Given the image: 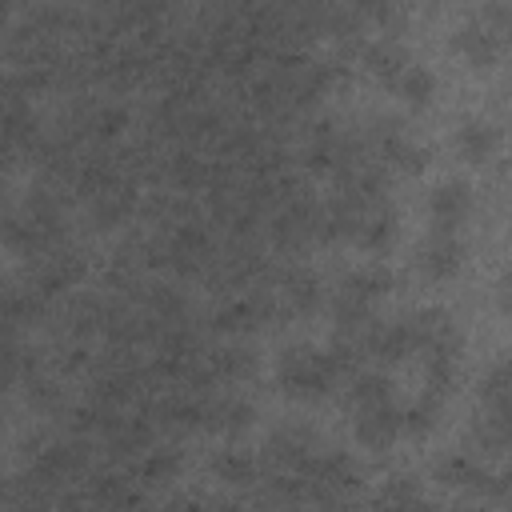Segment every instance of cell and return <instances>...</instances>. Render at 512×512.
Instances as JSON below:
<instances>
[{
	"label": "cell",
	"instance_id": "16",
	"mask_svg": "<svg viewBox=\"0 0 512 512\" xmlns=\"http://www.w3.org/2000/svg\"><path fill=\"white\" fill-rule=\"evenodd\" d=\"M360 64H364L376 80H384V84L392 88V80L412 64V56H408L392 36H384V40H368V44L360 48Z\"/></svg>",
	"mask_w": 512,
	"mask_h": 512
},
{
	"label": "cell",
	"instance_id": "8",
	"mask_svg": "<svg viewBox=\"0 0 512 512\" xmlns=\"http://www.w3.org/2000/svg\"><path fill=\"white\" fill-rule=\"evenodd\" d=\"M492 472L496 468H488V460H480L472 452H448V456L436 460V480L444 488H460V492H472V496H484V500L492 492Z\"/></svg>",
	"mask_w": 512,
	"mask_h": 512
},
{
	"label": "cell",
	"instance_id": "22",
	"mask_svg": "<svg viewBox=\"0 0 512 512\" xmlns=\"http://www.w3.org/2000/svg\"><path fill=\"white\" fill-rule=\"evenodd\" d=\"M512 392V348L484 372V384H480V404H492V400H500V396H508Z\"/></svg>",
	"mask_w": 512,
	"mask_h": 512
},
{
	"label": "cell",
	"instance_id": "14",
	"mask_svg": "<svg viewBox=\"0 0 512 512\" xmlns=\"http://www.w3.org/2000/svg\"><path fill=\"white\" fill-rule=\"evenodd\" d=\"M204 368L212 380H224V384H240L256 372V352L248 344H220L204 356Z\"/></svg>",
	"mask_w": 512,
	"mask_h": 512
},
{
	"label": "cell",
	"instance_id": "21",
	"mask_svg": "<svg viewBox=\"0 0 512 512\" xmlns=\"http://www.w3.org/2000/svg\"><path fill=\"white\" fill-rule=\"evenodd\" d=\"M440 412H444V400L420 388V392H416V400H412V404H404V432H408V436H428V432L436 428Z\"/></svg>",
	"mask_w": 512,
	"mask_h": 512
},
{
	"label": "cell",
	"instance_id": "1",
	"mask_svg": "<svg viewBox=\"0 0 512 512\" xmlns=\"http://www.w3.org/2000/svg\"><path fill=\"white\" fill-rule=\"evenodd\" d=\"M396 276L384 264L352 268L328 296V312L336 320V332H364L376 320V304L392 292Z\"/></svg>",
	"mask_w": 512,
	"mask_h": 512
},
{
	"label": "cell",
	"instance_id": "19",
	"mask_svg": "<svg viewBox=\"0 0 512 512\" xmlns=\"http://www.w3.org/2000/svg\"><path fill=\"white\" fill-rule=\"evenodd\" d=\"M52 504H60V496L48 484H40L28 468L20 476H12V484H8V512H52Z\"/></svg>",
	"mask_w": 512,
	"mask_h": 512
},
{
	"label": "cell",
	"instance_id": "5",
	"mask_svg": "<svg viewBox=\"0 0 512 512\" xmlns=\"http://www.w3.org/2000/svg\"><path fill=\"white\" fill-rule=\"evenodd\" d=\"M352 436L368 452H384L404 436V408L396 400H380L352 412Z\"/></svg>",
	"mask_w": 512,
	"mask_h": 512
},
{
	"label": "cell",
	"instance_id": "17",
	"mask_svg": "<svg viewBox=\"0 0 512 512\" xmlns=\"http://www.w3.org/2000/svg\"><path fill=\"white\" fill-rule=\"evenodd\" d=\"M368 512H432V504L424 500L420 484L412 476H392L376 496Z\"/></svg>",
	"mask_w": 512,
	"mask_h": 512
},
{
	"label": "cell",
	"instance_id": "11",
	"mask_svg": "<svg viewBox=\"0 0 512 512\" xmlns=\"http://www.w3.org/2000/svg\"><path fill=\"white\" fill-rule=\"evenodd\" d=\"M468 452L480 460L512 452V420L492 412V408H476V416L468 424Z\"/></svg>",
	"mask_w": 512,
	"mask_h": 512
},
{
	"label": "cell",
	"instance_id": "2",
	"mask_svg": "<svg viewBox=\"0 0 512 512\" xmlns=\"http://www.w3.org/2000/svg\"><path fill=\"white\" fill-rule=\"evenodd\" d=\"M276 384H280L284 396L312 404V400H324L344 380H340L328 348H316V344H284L276 352Z\"/></svg>",
	"mask_w": 512,
	"mask_h": 512
},
{
	"label": "cell",
	"instance_id": "9",
	"mask_svg": "<svg viewBox=\"0 0 512 512\" xmlns=\"http://www.w3.org/2000/svg\"><path fill=\"white\" fill-rule=\"evenodd\" d=\"M396 208L392 200H368L360 208V220H356V232H352V244L364 248V252H388L392 240H396Z\"/></svg>",
	"mask_w": 512,
	"mask_h": 512
},
{
	"label": "cell",
	"instance_id": "25",
	"mask_svg": "<svg viewBox=\"0 0 512 512\" xmlns=\"http://www.w3.org/2000/svg\"><path fill=\"white\" fill-rule=\"evenodd\" d=\"M500 304H504V312L512 316V276H504V284H500Z\"/></svg>",
	"mask_w": 512,
	"mask_h": 512
},
{
	"label": "cell",
	"instance_id": "13",
	"mask_svg": "<svg viewBox=\"0 0 512 512\" xmlns=\"http://www.w3.org/2000/svg\"><path fill=\"white\" fill-rule=\"evenodd\" d=\"M500 148V128L492 120H480V116H468L460 128H456V152L468 160V164H488Z\"/></svg>",
	"mask_w": 512,
	"mask_h": 512
},
{
	"label": "cell",
	"instance_id": "15",
	"mask_svg": "<svg viewBox=\"0 0 512 512\" xmlns=\"http://www.w3.org/2000/svg\"><path fill=\"white\" fill-rule=\"evenodd\" d=\"M176 472H180V452L176 448H148L144 456H136L132 464H128V476L140 484V488H164V484H172L176 480Z\"/></svg>",
	"mask_w": 512,
	"mask_h": 512
},
{
	"label": "cell",
	"instance_id": "12",
	"mask_svg": "<svg viewBox=\"0 0 512 512\" xmlns=\"http://www.w3.org/2000/svg\"><path fill=\"white\" fill-rule=\"evenodd\" d=\"M452 48H456L472 68H488V64L504 52V40H500V36L472 12V16L452 32Z\"/></svg>",
	"mask_w": 512,
	"mask_h": 512
},
{
	"label": "cell",
	"instance_id": "18",
	"mask_svg": "<svg viewBox=\"0 0 512 512\" xmlns=\"http://www.w3.org/2000/svg\"><path fill=\"white\" fill-rule=\"evenodd\" d=\"M212 472L216 480L232 484V488H248V484H260V460L248 452V448H220L212 456Z\"/></svg>",
	"mask_w": 512,
	"mask_h": 512
},
{
	"label": "cell",
	"instance_id": "23",
	"mask_svg": "<svg viewBox=\"0 0 512 512\" xmlns=\"http://www.w3.org/2000/svg\"><path fill=\"white\" fill-rule=\"evenodd\" d=\"M476 16H480L504 44H512V4H484Z\"/></svg>",
	"mask_w": 512,
	"mask_h": 512
},
{
	"label": "cell",
	"instance_id": "20",
	"mask_svg": "<svg viewBox=\"0 0 512 512\" xmlns=\"http://www.w3.org/2000/svg\"><path fill=\"white\" fill-rule=\"evenodd\" d=\"M392 92L404 100V104H416V108H424L428 100H432V92H436V76L424 68V64H408L396 80H392Z\"/></svg>",
	"mask_w": 512,
	"mask_h": 512
},
{
	"label": "cell",
	"instance_id": "6",
	"mask_svg": "<svg viewBox=\"0 0 512 512\" xmlns=\"http://www.w3.org/2000/svg\"><path fill=\"white\" fill-rule=\"evenodd\" d=\"M468 216H472V184L468 180L448 176V180H440L428 192V220H432V228L460 232Z\"/></svg>",
	"mask_w": 512,
	"mask_h": 512
},
{
	"label": "cell",
	"instance_id": "7",
	"mask_svg": "<svg viewBox=\"0 0 512 512\" xmlns=\"http://www.w3.org/2000/svg\"><path fill=\"white\" fill-rule=\"evenodd\" d=\"M464 264V240L460 232H444V228H428L420 252H416V268L428 280H452Z\"/></svg>",
	"mask_w": 512,
	"mask_h": 512
},
{
	"label": "cell",
	"instance_id": "10",
	"mask_svg": "<svg viewBox=\"0 0 512 512\" xmlns=\"http://www.w3.org/2000/svg\"><path fill=\"white\" fill-rule=\"evenodd\" d=\"M256 408L236 392H204V432L240 436L252 424Z\"/></svg>",
	"mask_w": 512,
	"mask_h": 512
},
{
	"label": "cell",
	"instance_id": "24",
	"mask_svg": "<svg viewBox=\"0 0 512 512\" xmlns=\"http://www.w3.org/2000/svg\"><path fill=\"white\" fill-rule=\"evenodd\" d=\"M156 512H208V504L200 496H168Z\"/></svg>",
	"mask_w": 512,
	"mask_h": 512
},
{
	"label": "cell",
	"instance_id": "4",
	"mask_svg": "<svg viewBox=\"0 0 512 512\" xmlns=\"http://www.w3.org/2000/svg\"><path fill=\"white\" fill-rule=\"evenodd\" d=\"M268 292L276 300V316H312L328 300L324 296V284H320V276L312 268H288V272H280L268 284Z\"/></svg>",
	"mask_w": 512,
	"mask_h": 512
},
{
	"label": "cell",
	"instance_id": "3",
	"mask_svg": "<svg viewBox=\"0 0 512 512\" xmlns=\"http://www.w3.org/2000/svg\"><path fill=\"white\" fill-rule=\"evenodd\" d=\"M324 448H328V444H324L312 428H304V424H280V428L268 432V440H264V464H268L272 472H292V476H300Z\"/></svg>",
	"mask_w": 512,
	"mask_h": 512
}]
</instances>
